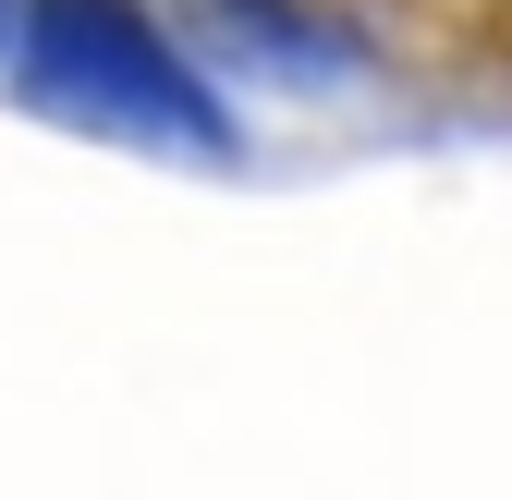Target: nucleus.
I'll return each instance as SVG.
<instances>
[{
	"instance_id": "nucleus-1",
	"label": "nucleus",
	"mask_w": 512,
	"mask_h": 500,
	"mask_svg": "<svg viewBox=\"0 0 512 500\" xmlns=\"http://www.w3.org/2000/svg\"><path fill=\"white\" fill-rule=\"evenodd\" d=\"M25 86L61 122H98L122 147H183V159H220L232 147V110L220 86L159 37L147 0H25Z\"/></svg>"
}]
</instances>
